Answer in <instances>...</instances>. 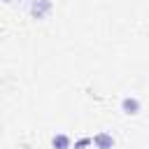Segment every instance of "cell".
Wrapping results in <instances>:
<instances>
[{
    "label": "cell",
    "mask_w": 149,
    "mask_h": 149,
    "mask_svg": "<svg viewBox=\"0 0 149 149\" xmlns=\"http://www.w3.org/2000/svg\"><path fill=\"white\" fill-rule=\"evenodd\" d=\"M2 2H5V5H12V0H2Z\"/></svg>",
    "instance_id": "cell-6"
},
{
    "label": "cell",
    "mask_w": 149,
    "mask_h": 149,
    "mask_svg": "<svg viewBox=\"0 0 149 149\" xmlns=\"http://www.w3.org/2000/svg\"><path fill=\"white\" fill-rule=\"evenodd\" d=\"M88 147H93V137L91 135H81V137H77L72 142V149H88Z\"/></svg>",
    "instance_id": "cell-5"
},
{
    "label": "cell",
    "mask_w": 149,
    "mask_h": 149,
    "mask_svg": "<svg viewBox=\"0 0 149 149\" xmlns=\"http://www.w3.org/2000/svg\"><path fill=\"white\" fill-rule=\"evenodd\" d=\"M51 149H72V137L68 133H54L51 135Z\"/></svg>",
    "instance_id": "cell-4"
},
{
    "label": "cell",
    "mask_w": 149,
    "mask_h": 149,
    "mask_svg": "<svg viewBox=\"0 0 149 149\" xmlns=\"http://www.w3.org/2000/svg\"><path fill=\"white\" fill-rule=\"evenodd\" d=\"M114 144H116V140L109 130H98L93 135V147L95 149H114Z\"/></svg>",
    "instance_id": "cell-3"
},
{
    "label": "cell",
    "mask_w": 149,
    "mask_h": 149,
    "mask_svg": "<svg viewBox=\"0 0 149 149\" xmlns=\"http://www.w3.org/2000/svg\"><path fill=\"white\" fill-rule=\"evenodd\" d=\"M119 109H121V114H126V116H137L140 112H142V100L137 98V95H123L121 100H119Z\"/></svg>",
    "instance_id": "cell-2"
},
{
    "label": "cell",
    "mask_w": 149,
    "mask_h": 149,
    "mask_svg": "<svg viewBox=\"0 0 149 149\" xmlns=\"http://www.w3.org/2000/svg\"><path fill=\"white\" fill-rule=\"evenodd\" d=\"M26 9H28L30 19L44 21V19H49V14L54 12V0H28Z\"/></svg>",
    "instance_id": "cell-1"
}]
</instances>
